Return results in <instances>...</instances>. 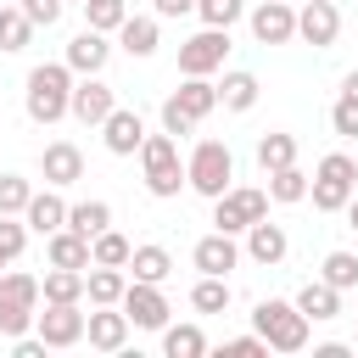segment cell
Here are the masks:
<instances>
[{
	"mask_svg": "<svg viewBox=\"0 0 358 358\" xmlns=\"http://www.w3.org/2000/svg\"><path fill=\"white\" fill-rule=\"evenodd\" d=\"M129 17V0H84V28L95 34H117Z\"/></svg>",
	"mask_w": 358,
	"mask_h": 358,
	"instance_id": "cell-36",
	"label": "cell"
},
{
	"mask_svg": "<svg viewBox=\"0 0 358 358\" xmlns=\"http://www.w3.org/2000/svg\"><path fill=\"white\" fill-rule=\"evenodd\" d=\"M78 6H84V0H78Z\"/></svg>",
	"mask_w": 358,
	"mask_h": 358,
	"instance_id": "cell-51",
	"label": "cell"
},
{
	"mask_svg": "<svg viewBox=\"0 0 358 358\" xmlns=\"http://www.w3.org/2000/svg\"><path fill=\"white\" fill-rule=\"evenodd\" d=\"M341 213H347V229H358V190H352V201H347Z\"/></svg>",
	"mask_w": 358,
	"mask_h": 358,
	"instance_id": "cell-47",
	"label": "cell"
},
{
	"mask_svg": "<svg viewBox=\"0 0 358 358\" xmlns=\"http://www.w3.org/2000/svg\"><path fill=\"white\" fill-rule=\"evenodd\" d=\"M117 45H123L129 56H140V62L157 56V45H162V39H157V11H151V17H134V11H129L123 28H117Z\"/></svg>",
	"mask_w": 358,
	"mask_h": 358,
	"instance_id": "cell-25",
	"label": "cell"
},
{
	"mask_svg": "<svg viewBox=\"0 0 358 358\" xmlns=\"http://www.w3.org/2000/svg\"><path fill=\"white\" fill-rule=\"evenodd\" d=\"M28 196H34V185H28L22 173H0V213H17V218H22Z\"/></svg>",
	"mask_w": 358,
	"mask_h": 358,
	"instance_id": "cell-40",
	"label": "cell"
},
{
	"mask_svg": "<svg viewBox=\"0 0 358 358\" xmlns=\"http://www.w3.org/2000/svg\"><path fill=\"white\" fill-rule=\"evenodd\" d=\"M190 308H196V313H224V308H229V280H224V274H201V280L190 285Z\"/></svg>",
	"mask_w": 358,
	"mask_h": 358,
	"instance_id": "cell-33",
	"label": "cell"
},
{
	"mask_svg": "<svg viewBox=\"0 0 358 358\" xmlns=\"http://www.w3.org/2000/svg\"><path fill=\"white\" fill-rule=\"evenodd\" d=\"M190 263H196L201 274H224V280H229V268L241 263V246H235V235L213 229V235H201V241L190 246Z\"/></svg>",
	"mask_w": 358,
	"mask_h": 358,
	"instance_id": "cell-19",
	"label": "cell"
},
{
	"mask_svg": "<svg viewBox=\"0 0 358 358\" xmlns=\"http://www.w3.org/2000/svg\"><path fill=\"white\" fill-rule=\"evenodd\" d=\"M67 101H73V67H67V62H39V67H28L22 112H28L39 129L62 123V117H67Z\"/></svg>",
	"mask_w": 358,
	"mask_h": 358,
	"instance_id": "cell-1",
	"label": "cell"
},
{
	"mask_svg": "<svg viewBox=\"0 0 358 358\" xmlns=\"http://www.w3.org/2000/svg\"><path fill=\"white\" fill-rule=\"evenodd\" d=\"M252 330L268 341V352H302L308 347V313L285 296H263L252 308Z\"/></svg>",
	"mask_w": 358,
	"mask_h": 358,
	"instance_id": "cell-3",
	"label": "cell"
},
{
	"mask_svg": "<svg viewBox=\"0 0 358 358\" xmlns=\"http://www.w3.org/2000/svg\"><path fill=\"white\" fill-rule=\"evenodd\" d=\"M168 106H179L190 123H201V117L218 112V84H213V78H185V84L168 95Z\"/></svg>",
	"mask_w": 358,
	"mask_h": 358,
	"instance_id": "cell-20",
	"label": "cell"
},
{
	"mask_svg": "<svg viewBox=\"0 0 358 358\" xmlns=\"http://www.w3.org/2000/svg\"><path fill=\"white\" fill-rule=\"evenodd\" d=\"M34 330H39L45 347H78L84 313H78V302H45V313H34Z\"/></svg>",
	"mask_w": 358,
	"mask_h": 358,
	"instance_id": "cell-12",
	"label": "cell"
},
{
	"mask_svg": "<svg viewBox=\"0 0 358 358\" xmlns=\"http://www.w3.org/2000/svg\"><path fill=\"white\" fill-rule=\"evenodd\" d=\"M201 11V28H235L246 17V0H196Z\"/></svg>",
	"mask_w": 358,
	"mask_h": 358,
	"instance_id": "cell-38",
	"label": "cell"
},
{
	"mask_svg": "<svg viewBox=\"0 0 358 358\" xmlns=\"http://www.w3.org/2000/svg\"><path fill=\"white\" fill-rule=\"evenodd\" d=\"M352 347H358V336H352Z\"/></svg>",
	"mask_w": 358,
	"mask_h": 358,
	"instance_id": "cell-49",
	"label": "cell"
},
{
	"mask_svg": "<svg viewBox=\"0 0 358 358\" xmlns=\"http://www.w3.org/2000/svg\"><path fill=\"white\" fill-rule=\"evenodd\" d=\"M224 352H235V358H252V352H268V341L252 330V336H235V341H224Z\"/></svg>",
	"mask_w": 358,
	"mask_h": 358,
	"instance_id": "cell-44",
	"label": "cell"
},
{
	"mask_svg": "<svg viewBox=\"0 0 358 358\" xmlns=\"http://www.w3.org/2000/svg\"><path fill=\"white\" fill-rule=\"evenodd\" d=\"M246 22H252V39L257 45H291L296 39V6L291 0H257L246 11Z\"/></svg>",
	"mask_w": 358,
	"mask_h": 358,
	"instance_id": "cell-11",
	"label": "cell"
},
{
	"mask_svg": "<svg viewBox=\"0 0 358 358\" xmlns=\"http://www.w3.org/2000/svg\"><path fill=\"white\" fill-rule=\"evenodd\" d=\"M319 280H324V285H336V291H352V285H358V257H352V252H324Z\"/></svg>",
	"mask_w": 358,
	"mask_h": 358,
	"instance_id": "cell-37",
	"label": "cell"
},
{
	"mask_svg": "<svg viewBox=\"0 0 358 358\" xmlns=\"http://www.w3.org/2000/svg\"><path fill=\"white\" fill-rule=\"evenodd\" d=\"M101 140H106V151H112V157H134V151H140V140H145V117H140L134 106H112V112H106V123H101Z\"/></svg>",
	"mask_w": 358,
	"mask_h": 358,
	"instance_id": "cell-14",
	"label": "cell"
},
{
	"mask_svg": "<svg viewBox=\"0 0 358 358\" xmlns=\"http://www.w3.org/2000/svg\"><path fill=\"white\" fill-rule=\"evenodd\" d=\"M39 302H84V268H45Z\"/></svg>",
	"mask_w": 358,
	"mask_h": 358,
	"instance_id": "cell-28",
	"label": "cell"
},
{
	"mask_svg": "<svg viewBox=\"0 0 358 358\" xmlns=\"http://www.w3.org/2000/svg\"><path fill=\"white\" fill-rule=\"evenodd\" d=\"M341 95H358V67H352V73L341 78Z\"/></svg>",
	"mask_w": 358,
	"mask_h": 358,
	"instance_id": "cell-48",
	"label": "cell"
},
{
	"mask_svg": "<svg viewBox=\"0 0 358 358\" xmlns=\"http://www.w3.org/2000/svg\"><path fill=\"white\" fill-rule=\"evenodd\" d=\"M112 106H117V95H112V84H101V73H84V78H73V101H67V117H78L84 129H101Z\"/></svg>",
	"mask_w": 358,
	"mask_h": 358,
	"instance_id": "cell-10",
	"label": "cell"
},
{
	"mask_svg": "<svg viewBox=\"0 0 358 358\" xmlns=\"http://www.w3.org/2000/svg\"><path fill=\"white\" fill-rule=\"evenodd\" d=\"M45 263H50V268H90V241L62 224V229L45 235Z\"/></svg>",
	"mask_w": 358,
	"mask_h": 358,
	"instance_id": "cell-22",
	"label": "cell"
},
{
	"mask_svg": "<svg viewBox=\"0 0 358 358\" xmlns=\"http://www.w3.org/2000/svg\"><path fill=\"white\" fill-rule=\"evenodd\" d=\"M319 358H347V341H324V347H313Z\"/></svg>",
	"mask_w": 358,
	"mask_h": 358,
	"instance_id": "cell-46",
	"label": "cell"
},
{
	"mask_svg": "<svg viewBox=\"0 0 358 358\" xmlns=\"http://www.w3.org/2000/svg\"><path fill=\"white\" fill-rule=\"evenodd\" d=\"M117 308L129 313V324L134 330H162L168 324V296H162V285H151V280H129L123 285V296H117Z\"/></svg>",
	"mask_w": 358,
	"mask_h": 358,
	"instance_id": "cell-9",
	"label": "cell"
},
{
	"mask_svg": "<svg viewBox=\"0 0 358 358\" xmlns=\"http://www.w3.org/2000/svg\"><path fill=\"white\" fill-rule=\"evenodd\" d=\"M162 129H168L173 140H185V134H196V123H190V117H185L179 106H168V101H162Z\"/></svg>",
	"mask_w": 358,
	"mask_h": 358,
	"instance_id": "cell-43",
	"label": "cell"
},
{
	"mask_svg": "<svg viewBox=\"0 0 358 358\" xmlns=\"http://www.w3.org/2000/svg\"><path fill=\"white\" fill-rule=\"evenodd\" d=\"M229 56V28H201L179 45V73L185 78H213Z\"/></svg>",
	"mask_w": 358,
	"mask_h": 358,
	"instance_id": "cell-8",
	"label": "cell"
},
{
	"mask_svg": "<svg viewBox=\"0 0 358 358\" xmlns=\"http://www.w3.org/2000/svg\"><path fill=\"white\" fill-rule=\"evenodd\" d=\"M162 352H168V358H201V352H207L201 324H162Z\"/></svg>",
	"mask_w": 358,
	"mask_h": 358,
	"instance_id": "cell-31",
	"label": "cell"
},
{
	"mask_svg": "<svg viewBox=\"0 0 358 358\" xmlns=\"http://www.w3.org/2000/svg\"><path fill=\"white\" fill-rule=\"evenodd\" d=\"M39 173H45V185L67 190V185L84 179V151H78L73 140H50V145L39 151Z\"/></svg>",
	"mask_w": 358,
	"mask_h": 358,
	"instance_id": "cell-15",
	"label": "cell"
},
{
	"mask_svg": "<svg viewBox=\"0 0 358 358\" xmlns=\"http://www.w3.org/2000/svg\"><path fill=\"white\" fill-rule=\"evenodd\" d=\"M22 246H28V224H22L17 213H0V268H6V263H17V257H22Z\"/></svg>",
	"mask_w": 358,
	"mask_h": 358,
	"instance_id": "cell-39",
	"label": "cell"
},
{
	"mask_svg": "<svg viewBox=\"0 0 358 358\" xmlns=\"http://www.w3.org/2000/svg\"><path fill=\"white\" fill-rule=\"evenodd\" d=\"M151 11L157 17H185V11H196V0H151Z\"/></svg>",
	"mask_w": 358,
	"mask_h": 358,
	"instance_id": "cell-45",
	"label": "cell"
},
{
	"mask_svg": "<svg viewBox=\"0 0 358 358\" xmlns=\"http://www.w3.org/2000/svg\"><path fill=\"white\" fill-rule=\"evenodd\" d=\"M39 313V274L0 268V336H22Z\"/></svg>",
	"mask_w": 358,
	"mask_h": 358,
	"instance_id": "cell-6",
	"label": "cell"
},
{
	"mask_svg": "<svg viewBox=\"0 0 358 358\" xmlns=\"http://www.w3.org/2000/svg\"><path fill=\"white\" fill-rule=\"evenodd\" d=\"M17 6H22V17H28L34 28H56V17H62L67 0H17Z\"/></svg>",
	"mask_w": 358,
	"mask_h": 358,
	"instance_id": "cell-42",
	"label": "cell"
},
{
	"mask_svg": "<svg viewBox=\"0 0 358 358\" xmlns=\"http://www.w3.org/2000/svg\"><path fill=\"white\" fill-rule=\"evenodd\" d=\"M106 224H112V207H106V201H73V207H67V229H78L84 241L101 235Z\"/></svg>",
	"mask_w": 358,
	"mask_h": 358,
	"instance_id": "cell-35",
	"label": "cell"
},
{
	"mask_svg": "<svg viewBox=\"0 0 358 358\" xmlns=\"http://www.w3.org/2000/svg\"><path fill=\"white\" fill-rule=\"evenodd\" d=\"M129 252H134V241H129V235H117L112 224H106L101 235H90V263H106V268H129Z\"/></svg>",
	"mask_w": 358,
	"mask_h": 358,
	"instance_id": "cell-30",
	"label": "cell"
},
{
	"mask_svg": "<svg viewBox=\"0 0 358 358\" xmlns=\"http://www.w3.org/2000/svg\"><path fill=\"white\" fill-rule=\"evenodd\" d=\"M257 73H246V67H235V73H224V84H218V106L224 112H252L257 106Z\"/></svg>",
	"mask_w": 358,
	"mask_h": 358,
	"instance_id": "cell-26",
	"label": "cell"
},
{
	"mask_svg": "<svg viewBox=\"0 0 358 358\" xmlns=\"http://www.w3.org/2000/svg\"><path fill=\"white\" fill-rule=\"evenodd\" d=\"M123 285H129V268H106V263H90V268H84V296H90V308H117Z\"/></svg>",
	"mask_w": 358,
	"mask_h": 358,
	"instance_id": "cell-23",
	"label": "cell"
},
{
	"mask_svg": "<svg viewBox=\"0 0 358 358\" xmlns=\"http://www.w3.org/2000/svg\"><path fill=\"white\" fill-rule=\"evenodd\" d=\"M336 34H341L336 0H296V39H308L313 50H330Z\"/></svg>",
	"mask_w": 358,
	"mask_h": 358,
	"instance_id": "cell-13",
	"label": "cell"
},
{
	"mask_svg": "<svg viewBox=\"0 0 358 358\" xmlns=\"http://www.w3.org/2000/svg\"><path fill=\"white\" fill-rule=\"evenodd\" d=\"M140 173H145V190L157 196V201H173L179 190H185V162H179V140L162 129V134H145L140 140Z\"/></svg>",
	"mask_w": 358,
	"mask_h": 358,
	"instance_id": "cell-2",
	"label": "cell"
},
{
	"mask_svg": "<svg viewBox=\"0 0 358 358\" xmlns=\"http://www.w3.org/2000/svg\"><path fill=\"white\" fill-rule=\"evenodd\" d=\"M291 302L308 313V324H324V319H336V313H341V291H336V285H324V280H308Z\"/></svg>",
	"mask_w": 358,
	"mask_h": 358,
	"instance_id": "cell-24",
	"label": "cell"
},
{
	"mask_svg": "<svg viewBox=\"0 0 358 358\" xmlns=\"http://www.w3.org/2000/svg\"><path fill=\"white\" fill-rule=\"evenodd\" d=\"M84 341H90L95 352H123V341H129V313H123V308H95V313H84Z\"/></svg>",
	"mask_w": 358,
	"mask_h": 358,
	"instance_id": "cell-18",
	"label": "cell"
},
{
	"mask_svg": "<svg viewBox=\"0 0 358 358\" xmlns=\"http://www.w3.org/2000/svg\"><path fill=\"white\" fill-rule=\"evenodd\" d=\"M241 235H246V257L263 263V268L285 263V252H291V235H285V224H274V218H257V224H246Z\"/></svg>",
	"mask_w": 358,
	"mask_h": 358,
	"instance_id": "cell-16",
	"label": "cell"
},
{
	"mask_svg": "<svg viewBox=\"0 0 358 358\" xmlns=\"http://www.w3.org/2000/svg\"><path fill=\"white\" fill-rule=\"evenodd\" d=\"M28 39H34V22L22 17V6H0V50L17 56V50H28Z\"/></svg>",
	"mask_w": 358,
	"mask_h": 358,
	"instance_id": "cell-34",
	"label": "cell"
},
{
	"mask_svg": "<svg viewBox=\"0 0 358 358\" xmlns=\"http://www.w3.org/2000/svg\"><path fill=\"white\" fill-rule=\"evenodd\" d=\"M168 274H173V257H168V246L145 241V246H134V252H129V280H151V285H162Z\"/></svg>",
	"mask_w": 358,
	"mask_h": 358,
	"instance_id": "cell-27",
	"label": "cell"
},
{
	"mask_svg": "<svg viewBox=\"0 0 358 358\" xmlns=\"http://www.w3.org/2000/svg\"><path fill=\"white\" fill-rule=\"evenodd\" d=\"M330 129H336L341 140H358V95H336V106H330Z\"/></svg>",
	"mask_w": 358,
	"mask_h": 358,
	"instance_id": "cell-41",
	"label": "cell"
},
{
	"mask_svg": "<svg viewBox=\"0 0 358 358\" xmlns=\"http://www.w3.org/2000/svg\"><path fill=\"white\" fill-rule=\"evenodd\" d=\"M62 62L73 67V78H84V73H101V67L112 62V39H106V34H95V28H84V34H73V39H67Z\"/></svg>",
	"mask_w": 358,
	"mask_h": 358,
	"instance_id": "cell-17",
	"label": "cell"
},
{
	"mask_svg": "<svg viewBox=\"0 0 358 358\" xmlns=\"http://www.w3.org/2000/svg\"><path fill=\"white\" fill-rule=\"evenodd\" d=\"M285 162H296V134H285V129L263 134V140H257V168L274 173V168H285Z\"/></svg>",
	"mask_w": 358,
	"mask_h": 358,
	"instance_id": "cell-32",
	"label": "cell"
},
{
	"mask_svg": "<svg viewBox=\"0 0 358 358\" xmlns=\"http://www.w3.org/2000/svg\"><path fill=\"white\" fill-rule=\"evenodd\" d=\"M291 6H296V0H291Z\"/></svg>",
	"mask_w": 358,
	"mask_h": 358,
	"instance_id": "cell-50",
	"label": "cell"
},
{
	"mask_svg": "<svg viewBox=\"0 0 358 358\" xmlns=\"http://www.w3.org/2000/svg\"><path fill=\"white\" fill-rule=\"evenodd\" d=\"M22 224H28L34 235H50V229H62V224H67V201L56 196V185H45V190H34V196H28Z\"/></svg>",
	"mask_w": 358,
	"mask_h": 358,
	"instance_id": "cell-21",
	"label": "cell"
},
{
	"mask_svg": "<svg viewBox=\"0 0 358 358\" xmlns=\"http://www.w3.org/2000/svg\"><path fill=\"white\" fill-rule=\"evenodd\" d=\"M268 201H280V207H291V201H308V173L296 168V162H285V168H274L268 173Z\"/></svg>",
	"mask_w": 358,
	"mask_h": 358,
	"instance_id": "cell-29",
	"label": "cell"
},
{
	"mask_svg": "<svg viewBox=\"0 0 358 358\" xmlns=\"http://www.w3.org/2000/svg\"><path fill=\"white\" fill-rule=\"evenodd\" d=\"M235 185V151L224 145V140H196V151L185 157V190H196V196H224Z\"/></svg>",
	"mask_w": 358,
	"mask_h": 358,
	"instance_id": "cell-4",
	"label": "cell"
},
{
	"mask_svg": "<svg viewBox=\"0 0 358 358\" xmlns=\"http://www.w3.org/2000/svg\"><path fill=\"white\" fill-rule=\"evenodd\" d=\"M352 190H358V162H352L347 151L319 157V168H313V179H308L313 213H341V207L352 201Z\"/></svg>",
	"mask_w": 358,
	"mask_h": 358,
	"instance_id": "cell-5",
	"label": "cell"
},
{
	"mask_svg": "<svg viewBox=\"0 0 358 358\" xmlns=\"http://www.w3.org/2000/svg\"><path fill=\"white\" fill-rule=\"evenodd\" d=\"M257 218H268V190H257V185H229L224 196H213V224H218L224 235H241V229L257 224Z\"/></svg>",
	"mask_w": 358,
	"mask_h": 358,
	"instance_id": "cell-7",
	"label": "cell"
}]
</instances>
